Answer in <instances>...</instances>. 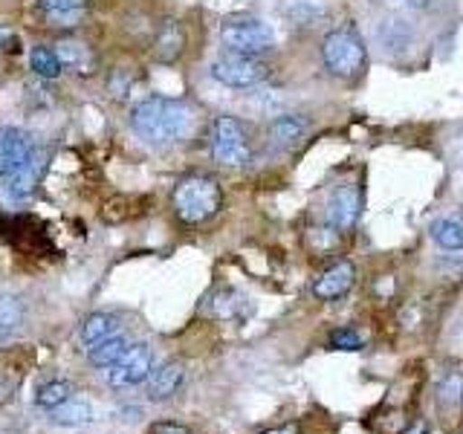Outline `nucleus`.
I'll use <instances>...</instances> for the list:
<instances>
[{"label": "nucleus", "mask_w": 463, "mask_h": 434, "mask_svg": "<svg viewBox=\"0 0 463 434\" xmlns=\"http://www.w3.org/2000/svg\"><path fill=\"white\" fill-rule=\"evenodd\" d=\"M130 127L137 130L139 139L151 145H171L192 134L194 110L183 99L151 96L139 101L134 113H130Z\"/></svg>", "instance_id": "f257e3e1"}, {"label": "nucleus", "mask_w": 463, "mask_h": 434, "mask_svg": "<svg viewBox=\"0 0 463 434\" xmlns=\"http://www.w3.org/2000/svg\"><path fill=\"white\" fill-rule=\"evenodd\" d=\"M171 203L183 223H203L221 212L223 192H221V185H217V180L206 177V174H192V177L177 183Z\"/></svg>", "instance_id": "f03ea898"}, {"label": "nucleus", "mask_w": 463, "mask_h": 434, "mask_svg": "<svg viewBox=\"0 0 463 434\" xmlns=\"http://www.w3.org/2000/svg\"><path fill=\"white\" fill-rule=\"evenodd\" d=\"M322 61L330 76L356 79L365 67V43L354 26H339L322 41Z\"/></svg>", "instance_id": "7ed1b4c3"}, {"label": "nucleus", "mask_w": 463, "mask_h": 434, "mask_svg": "<svg viewBox=\"0 0 463 434\" xmlns=\"http://www.w3.org/2000/svg\"><path fill=\"white\" fill-rule=\"evenodd\" d=\"M209 148H212V159L223 168H243L250 163V137L238 119L232 116H217L212 125V137H209Z\"/></svg>", "instance_id": "20e7f679"}, {"label": "nucleus", "mask_w": 463, "mask_h": 434, "mask_svg": "<svg viewBox=\"0 0 463 434\" xmlns=\"http://www.w3.org/2000/svg\"><path fill=\"white\" fill-rule=\"evenodd\" d=\"M221 41L226 52H241V55H260L275 43L272 26L258 21V18H235L221 26Z\"/></svg>", "instance_id": "39448f33"}, {"label": "nucleus", "mask_w": 463, "mask_h": 434, "mask_svg": "<svg viewBox=\"0 0 463 434\" xmlns=\"http://www.w3.org/2000/svg\"><path fill=\"white\" fill-rule=\"evenodd\" d=\"M212 76L226 84V87H255L260 81L269 79V64L260 55H241V52H223L217 61L212 64Z\"/></svg>", "instance_id": "423d86ee"}, {"label": "nucleus", "mask_w": 463, "mask_h": 434, "mask_svg": "<svg viewBox=\"0 0 463 434\" xmlns=\"http://www.w3.org/2000/svg\"><path fill=\"white\" fill-rule=\"evenodd\" d=\"M151 368H154V354H151V347L145 344V342L130 344L128 351L108 368V382H110L113 388L137 385V382H142L145 376L151 373Z\"/></svg>", "instance_id": "0eeeda50"}, {"label": "nucleus", "mask_w": 463, "mask_h": 434, "mask_svg": "<svg viewBox=\"0 0 463 434\" xmlns=\"http://www.w3.org/2000/svg\"><path fill=\"white\" fill-rule=\"evenodd\" d=\"M41 151L35 148L33 137L21 127H0V180L9 177L18 168L29 165Z\"/></svg>", "instance_id": "6e6552de"}, {"label": "nucleus", "mask_w": 463, "mask_h": 434, "mask_svg": "<svg viewBox=\"0 0 463 434\" xmlns=\"http://www.w3.org/2000/svg\"><path fill=\"white\" fill-rule=\"evenodd\" d=\"M356 284V267L351 260H339L330 269H325L313 284V296L322 301H336L342 296H347Z\"/></svg>", "instance_id": "1a4fd4ad"}, {"label": "nucleus", "mask_w": 463, "mask_h": 434, "mask_svg": "<svg viewBox=\"0 0 463 434\" xmlns=\"http://www.w3.org/2000/svg\"><path fill=\"white\" fill-rule=\"evenodd\" d=\"M61 70L76 72V76H93L96 72V52L90 50V43L79 38H61L58 47L52 50Z\"/></svg>", "instance_id": "9d476101"}, {"label": "nucleus", "mask_w": 463, "mask_h": 434, "mask_svg": "<svg viewBox=\"0 0 463 434\" xmlns=\"http://www.w3.org/2000/svg\"><path fill=\"white\" fill-rule=\"evenodd\" d=\"M362 209V197H359V188L356 185H342L336 194L330 197V206H327V217H330V226L333 229H351L359 217Z\"/></svg>", "instance_id": "9b49d317"}, {"label": "nucleus", "mask_w": 463, "mask_h": 434, "mask_svg": "<svg viewBox=\"0 0 463 434\" xmlns=\"http://www.w3.org/2000/svg\"><path fill=\"white\" fill-rule=\"evenodd\" d=\"M38 9L43 14V21H47V26L70 29V26H79V21L84 18L87 0H38Z\"/></svg>", "instance_id": "f8f14e48"}, {"label": "nucleus", "mask_w": 463, "mask_h": 434, "mask_svg": "<svg viewBox=\"0 0 463 434\" xmlns=\"http://www.w3.org/2000/svg\"><path fill=\"white\" fill-rule=\"evenodd\" d=\"M151 382H148V397L151 400H168L177 394V388L183 385V376H185V365L183 362H165L159 365L156 371L148 373Z\"/></svg>", "instance_id": "ddd939ff"}, {"label": "nucleus", "mask_w": 463, "mask_h": 434, "mask_svg": "<svg viewBox=\"0 0 463 434\" xmlns=\"http://www.w3.org/2000/svg\"><path fill=\"white\" fill-rule=\"evenodd\" d=\"M41 159L43 156H35L33 163L18 168L14 174H9V177H4L0 183H4V192L12 197V200H29L35 194V185H38V177H41Z\"/></svg>", "instance_id": "4468645a"}, {"label": "nucleus", "mask_w": 463, "mask_h": 434, "mask_svg": "<svg viewBox=\"0 0 463 434\" xmlns=\"http://www.w3.org/2000/svg\"><path fill=\"white\" fill-rule=\"evenodd\" d=\"M185 47V33H183V26L177 21H165L163 26L156 29V35H154V58L156 61H174Z\"/></svg>", "instance_id": "2eb2a0df"}, {"label": "nucleus", "mask_w": 463, "mask_h": 434, "mask_svg": "<svg viewBox=\"0 0 463 434\" xmlns=\"http://www.w3.org/2000/svg\"><path fill=\"white\" fill-rule=\"evenodd\" d=\"M307 134V122L301 119V116H279V119L269 122V137H272V145H279V148H293V145Z\"/></svg>", "instance_id": "dca6fc26"}, {"label": "nucleus", "mask_w": 463, "mask_h": 434, "mask_svg": "<svg viewBox=\"0 0 463 434\" xmlns=\"http://www.w3.org/2000/svg\"><path fill=\"white\" fill-rule=\"evenodd\" d=\"M116 318L113 316H108V313H90L84 318V325H81V342H84V347L90 351L93 344H99V342H105V339H110L113 333H116Z\"/></svg>", "instance_id": "f3484780"}, {"label": "nucleus", "mask_w": 463, "mask_h": 434, "mask_svg": "<svg viewBox=\"0 0 463 434\" xmlns=\"http://www.w3.org/2000/svg\"><path fill=\"white\" fill-rule=\"evenodd\" d=\"M243 307V296L235 289H217L212 298H206V313L214 318H232Z\"/></svg>", "instance_id": "a211bd4d"}, {"label": "nucleus", "mask_w": 463, "mask_h": 434, "mask_svg": "<svg viewBox=\"0 0 463 434\" xmlns=\"http://www.w3.org/2000/svg\"><path fill=\"white\" fill-rule=\"evenodd\" d=\"M50 414L55 423H61V426H79V423H90L93 420V409L81 400H64L61 405H55Z\"/></svg>", "instance_id": "6ab92c4d"}, {"label": "nucleus", "mask_w": 463, "mask_h": 434, "mask_svg": "<svg viewBox=\"0 0 463 434\" xmlns=\"http://www.w3.org/2000/svg\"><path fill=\"white\" fill-rule=\"evenodd\" d=\"M125 351H128V342L113 333L110 339H105V342H99V344L90 347V365H96V368H110L113 362L119 359Z\"/></svg>", "instance_id": "aec40b11"}, {"label": "nucleus", "mask_w": 463, "mask_h": 434, "mask_svg": "<svg viewBox=\"0 0 463 434\" xmlns=\"http://www.w3.org/2000/svg\"><path fill=\"white\" fill-rule=\"evenodd\" d=\"M463 400V376L460 371H446L438 382V405L440 409H455Z\"/></svg>", "instance_id": "412c9836"}, {"label": "nucleus", "mask_w": 463, "mask_h": 434, "mask_svg": "<svg viewBox=\"0 0 463 434\" xmlns=\"http://www.w3.org/2000/svg\"><path fill=\"white\" fill-rule=\"evenodd\" d=\"M431 238L438 241L443 250H463V223L460 221H434Z\"/></svg>", "instance_id": "4be33fe9"}, {"label": "nucleus", "mask_w": 463, "mask_h": 434, "mask_svg": "<svg viewBox=\"0 0 463 434\" xmlns=\"http://www.w3.org/2000/svg\"><path fill=\"white\" fill-rule=\"evenodd\" d=\"M70 394H72V385H70L67 380H52V382H47V385H41V388H38L35 402L41 405V409L52 411L55 405H61L64 400H70Z\"/></svg>", "instance_id": "5701e85b"}, {"label": "nucleus", "mask_w": 463, "mask_h": 434, "mask_svg": "<svg viewBox=\"0 0 463 434\" xmlns=\"http://www.w3.org/2000/svg\"><path fill=\"white\" fill-rule=\"evenodd\" d=\"M29 64H33V72L38 79H55L58 72H61V64H58L55 52L47 47H33V52H29Z\"/></svg>", "instance_id": "b1692460"}, {"label": "nucleus", "mask_w": 463, "mask_h": 434, "mask_svg": "<svg viewBox=\"0 0 463 434\" xmlns=\"http://www.w3.org/2000/svg\"><path fill=\"white\" fill-rule=\"evenodd\" d=\"M21 318H24V307L18 298H12V296L0 298V339L14 333V327L21 325Z\"/></svg>", "instance_id": "393cba45"}, {"label": "nucleus", "mask_w": 463, "mask_h": 434, "mask_svg": "<svg viewBox=\"0 0 463 434\" xmlns=\"http://www.w3.org/2000/svg\"><path fill=\"white\" fill-rule=\"evenodd\" d=\"M330 344L339 347V351H359L362 347V336L354 327H339L330 333Z\"/></svg>", "instance_id": "a878e982"}, {"label": "nucleus", "mask_w": 463, "mask_h": 434, "mask_svg": "<svg viewBox=\"0 0 463 434\" xmlns=\"http://www.w3.org/2000/svg\"><path fill=\"white\" fill-rule=\"evenodd\" d=\"M18 50H21V38H18V33H14L12 26L0 24V52L12 55V52H18Z\"/></svg>", "instance_id": "bb28decb"}, {"label": "nucleus", "mask_w": 463, "mask_h": 434, "mask_svg": "<svg viewBox=\"0 0 463 434\" xmlns=\"http://www.w3.org/2000/svg\"><path fill=\"white\" fill-rule=\"evenodd\" d=\"M148 434H194L188 426L183 423H168V420H159V423H154L148 429Z\"/></svg>", "instance_id": "cd10ccee"}, {"label": "nucleus", "mask_w": 463, "mask_h": 434, "mask_svg": "<svg viewBox=\"0 0 463 434\" xmlns=\"http://www.w3.org/2000/svg\"><path fill=\"white\" fill-rule=\"evenodd\" d=\"M264 434H301V429H298V423H284V426L267 429Z\"/></svg>", "instance_id": "c85d7f7f"}, {"label": "nucleus", "mask_w": 463, "mask_h": 434, "mask_svg": "<svg viewBox=\"0 0 463 434\" xmlns=\"http://www.w3.org/2000/svg\"><path fill=\"white\" fill-rule=\"evenodd\" d=\"M409 434H426V423H414V426L409 429Z\"/></svg>", "instance_id": "c756f323"}, {"label": "nucleus", "mask_w": 463, "mask_h": 434, "mask_svg": "<svg viewBox=\"0 0 463 434\" xmlns=\"http://www.w3.org/2000/svg\"><path fill=\"white\" fill-rule=\"evenodd\" d=\"M409 6H414V9H423V6H429V0H405Z\"/></svg>", "instance_id": "7c9ffc66"}, {"label": "nucleus", "mask_w": 463, "mask_h": 434, "mask_svg": "<svg viewBox=\"0 0 463 434\" xmlns=\"http://www.w3.org/2000/svg\"><path fill=\"white\" fill-rule=\"evenodd\" d=\"M460 217H463V206H460Z\"/></svg>", "instance_id": "2f4dec72"}]
</instances>
